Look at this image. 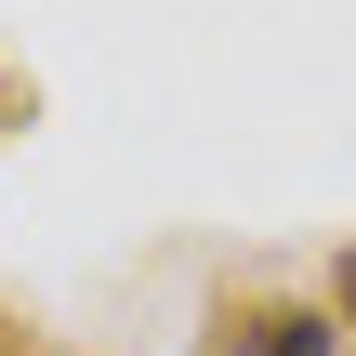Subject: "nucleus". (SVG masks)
Returning <instances> with one entry per match:
<instances>
[{
	"instance_id": "f257e3e1",
	"label": "nucleus",
	"mask_w": 356,
	"mask_h": 356,
	"mask_svg": "<svg viewBox=\"0 0 356 356\" xmlns=\"http://www.w3.org/2000/svg\"><path fill=\"white\" fill-rule=\"evenodd\" d=\"M330 343H343V317L330 304H277V291H225L198 317V356H330Z\"/></svg>"
},
{
	"instance_id": "f03ea898",
	"label": "nucleus",
	"mask_w": 356,
	"mask_h": 356,
	"mask_svg": "<svg viewBox=\"0 0 356 356\" xmlns=\"http://www.w3.org/2000/svg\"><path fill=\"white\" fill-rule=\"evenodd\" d=\"M0 356H40V330H26V317H13V304H0Z\"/></svg>"
},
{
	"instance_id": "7ed1b4c3",
	"label": "nucleus",
	"mask_w": 356,
	"mask_h": 356,
	"mask_svg": "<svg viewBox=\"0 0 356 356\" xmlns=\"http://www.w3.org/2000/svg\"><path fill=\"white\" fill-rule=\"evenodd\" d=\"M330 317H356V251H343V264H330Z\"/></svg>"
},
{
	"instance_id": "20e7f679",
	"label": "nucleus",
	"mask_w": 356,
	"mask_h": 356,
	"mask_svg": "<svg viewBox=\"0 0 356 356\" xmlns=\"http://www.w3.org/2000/svg\"><path fill=\"white\" fill-rule=\"evenodd\" d=\"M0 119H13V79H0Z\"/></svg>"
}]
</instances>
